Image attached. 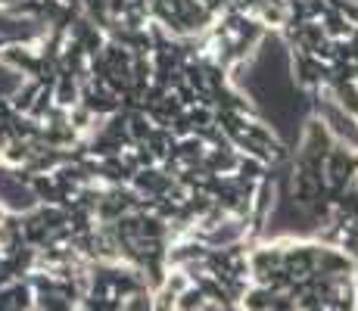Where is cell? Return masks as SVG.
I'll return each mask as SVG.
<instances>
[{
    "mask_svg": "<svg viewBox=\"0 0 358 311\" xmlns=\"http://www.w3.org/2000/svg\"><path fill=\"white\" fill-rule=\"evenodd\" d=\"M240 233H243V221H224V224L212 233V243H234Z\"/></svg>",
    "mask_w": 358,
    "mask_h": 311,
    "instance_id": "cell-1",
    "label": "cell"
}]
</instances>
